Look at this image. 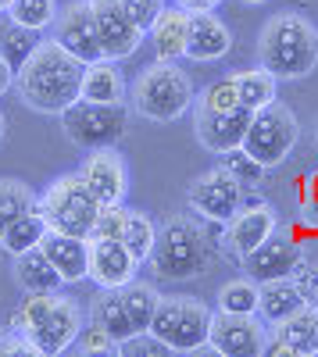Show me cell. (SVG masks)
<instances>
[{
	"label": "cell",
	"instance_id": "6da1fadb",
	"mask_svg": "<svg viewBox=\"0 0 318 357\" xmlns=\"http://www.w3.org/2000/svg\"><path fill=\"white\" fill-rule=\"evenodd\" d=\"M82 68L86 65L79 57H72L54 36H47L29 54V61L15 72L18 100L40 114H61L68 104L79 100Z\"/></svg>",
	"mask_w": 318,
	"mask_h": 357
},
{
	"label": "cell",
	"instance_id": "7a4b0ae2",
	"mask_svg": "<svg viewBox=\"0 0 318 357\" xmlns=\"http://www.w3.org/2000/svg\"><path fill=\"white\" fill-rule=\"evenodd\" d=\"M82 325V304L68 293H25L8 318V329L18 333L40 357H57L72 350Z\"/></svg>",
	"mask_w": 318,
	"mask_h": 357
},
{
	"label": "cell",
	"instance_id": "3957f363",
	"mask_svg": "<svg viewBox=\"0 0 318 357\" xmlns=\"http://www.w3.org/2000/svg\"><path fill=\"white\" fill-rule=\"evenodd\" d=\"M257 65L279 82H297L318 68V29L301 11H279L257 36Z\"/></svg>",
	"mask_w": 318,
	"mask_h": 357
},
{
	"label": "cell",
	"instance_id": "277c9868",
	"mask_svg": "<svg viewBox=\"0 0 318 357\" xmlns=\"http://www.w3.org/2000/svg\"><path fill=\"white\" fill-rule=\"evenodd\" d=\"M151 272L168 282H190L208 264V232L190 215H168L158 225V240L151 250Z\"/></svg>",
	"mask_w": 318,
	"mask_h": 357
},
{
	"label": "cell",
	"instance_id": "5b68a950",
	"mask_svg": "<svg viewBox=\"0 0 318 357\" xmlns=\"http://www.w3.org/2000/svg\"><path fill=\"white\" fill-rule=\"evenodd\" d=\"M129 100L132 111L147 122H176L193 107L197 89L193 79L179 68V61H154L129 86Z\"/></svg>",
	"mask_w": 318,
	"mask_h": 357
},
{
	"label": "cell",
	"instance_id": "8992f818",
	"mask_svg": "<svg viewBox=\"0 0 318 357\" xmlns=\"http://www.w3.org/2000/svg\"><path fill=\"white\" fill-rule=\"evenodd\" d=\"M36 211L43 215L50 232H68V236L90 240L93 222L100 215V204L90 190H86L79 172H65L36 197Z\"/></svg>",
	"mask_w": 318,
	"mask_h": 357
},
{
	"label": "cell",
	"instance_id": "52a82bcc",
	"mask_svg": "<svg viewBox=\"0 0 318 357\" xmlns=\"http://www.w3.org/2000/svg\"><path fill=\"white\" fill-rule=\"evenodd\" d=\"M208 329H211V307L190 293H172L158 301L151 333L172 350V354H193L208 347Z\"/></svg>",
	"mask_w": 318,
	"mask_h": 357
},
{
	"label": "cell",
	"instance_id": "ba28073f",
	"mask_svg": "<svg viewBox=\"0 0 318 357\" xmlns=\"http://www.w3.org/2000/svg\"><path fill=\"white\" fill-rule=\"evenodd\" d=\"M65 136L79 151H97V146H114L129 129V107L126 104H93V100H75L57 114Z\"/></svg>",
	"mask_w": 318,
	"mask_h": 357
},
{
	"label": "cell",
	"instance_id": "9c48e42d",
	"mask_svg": "<svg viewBox=\"0 0 318 357\" xmlns=\"http://www.w3.org/2000/svg\"><path fill=\"white\" fill-rule=\"evenodd\" d=\"M297 139H301V122H297L294 107L272 100L268 107L254 111L250 129H247V136H243V151H247L257 165L275 168V165H282L286 158L294 154Z\"/></svg>",
	"mask_w": 318,
	"mask_h": 357
},
{
	"label": "cell",
	"instance_id": "30bf717a",
	"mask_svg": "<svg viewBox=\"0 0 318 357\" xmlns=\"http://www.w3.org/2000/svg\"><path fill=\"white\" fill-rule=\"evenodd\" d=\"M186 204L190 211L208 222V225H225L229 218H233L240 207H243V186L233 178V172H229L225 165L197 175L190 190H186Z\"/></svg>",
	"mask_w": 318,
	"mask_h": 357
},
{
	"label": "cell",
	"instance_id": "8fae6325",
	"mask_svg": "<svg viewBox=\"0 0 318 357\" xmlns=\"http://www.w3.org/2000/svg\"><path fill=\"white\" fill-rule=\"evenodd\" d=\"M268 343V325L257 314H225L211 311L208 350L222 357H262Z\"/></svg>",
	"mask_w": 318,
	"mask_h": 357
},
{
	"label": "cell",
	"instance_id": "7c38bea8",
	"mask_svg": "<svg viewBox=\"0 0 318 357\" xmlns=\"http://www.w3.org/2000/svg\"><path fill=\"white\" fill-rule=\"evenodd\" d=\"M79 178L86 183L97 197L100 207L107 204H126V193H129V168L122 161V154L114 151V146H97V151H86L82 165L75 168Z\"/></svg>",
	"mask_w": 318,
	"mask_h": 357
},
{
	"label": "cell",
	"instance_id": "4fadbf2b",
	"mask_svg": "<svg viewBox=\"0 0 318 357\" xmlns=\"http://www.w3.org/2000/svg\"><path fill=\"white\" fill-rule=\"evenodd\" d=\"M90 11H93V29H97V40H100V54L107 61H126L132 57L143 43V33L132 25V18L126 15V8L119 0H90Z\"/></svg>",
	"mask_w": 318,
	"mask_h": 357
},
{
	"label": "cell",
	"instance_id": "5bb4252c",
	"mask_svg": "<svg viewBox=\"0 0 318 357\" xmlns=\"http://www.w3.org/2000/svg\"><path fill=\"white\" fill-rule=\"evenodd\" d=\"M250 118L254 111H247L243 104L233 107V111H197L193 107V132H197V143L204 146L208 154H229L243 146V136L250 129Z\"/></svg>",
	"mask_w": 318,
	"mask_h": 357
},
{
	"label": "cell",
	"instance_id": "9a60e30c",
	"mask_svg": "<svg viewBox=\"0 0 318 357\" xmlns=\"http://www.w3.org/2000/svg\"><path fill=\"white\" fill-rule=\"evenodd\" d=\"M54 40L61 43L72 57H79L82 65L100 61V40H97V29H93V11H90V0H72L57 11L54 18Z\"/></svg>",
	"mask_w": 318,
	"mask_h": 357
},
{
	"label": "cell",
	"instance_id": "2e32d148",
	"mask_svg": "<svg viewBox=\"0 0 318 357\" xmlns=\"http://www.w3.org/2000/svg\"><path fill=\"white\" fill-rule=\"evenodd\" d=\"M275 229H279L275 207L265 204V200H257V204L240 207V211L222 225V240H225V250H233L243 261L247 254H254L257 247H262Z\"/></svg>",
	"mask_w": 318,
	"mask_h": 357
},
{
	"label": "cell",
	"instance_id": "e0dca14e",
	"mask_svg": "<svg viewBox=\"0 0 318 357\" xmlns=\"http://www.w3.org/2000/svg\"><path fill=\"white\" fill-rule=\"evenodd\" d=\"M265 354H272V357H318V307L308 301L290 318L272 325Z\"/></svg>",
	"mask_w": 318,
	"mask_h": 357
},
{
	"label": "cell",
	"instance_id": "ac0fdd59",
	"mask_svg": "<svg viewBox=\"0 0 318 357\" xmlns=\"http://www.w3.org/2000/svg\"><path fill=\"white\" fill-rule=\"evenodd\" d=\"M304 257V247L294 240L290 232L275 229L268 240L257 247L254 254L243 257V272L254 279V282H268V279H290L297 261Z\"/></svg>",
	"mask_w": 318,
	"mask_h": 357
},
{
	"label": "cell",
	"instance_id": "d6986e66",
	"mask_svg": "<svg viewBox=\"0 0 318 357\" xmlns=\"http://www.w3.org/2000/svg\"><path fill=\"white\" fill-rule=\"evenodd\" d=\"M90 243V268H86V279L97 282L100 289H122L126 282L136 279L139 261L129 254V247L122 240H86Z\"/></svg>",
	"mask_w": 318,
	"mask_h": 357
},
{
	"label": "cell",
	"instance_id": "ffe728a7",
	"mask_svg": "<svg viewBox=\"0 0 318 357\" xmlns=\"http://www.w3.org/2000/svg\"><path fill=\"white\" fill-rule=\"evenodd\" d=\"M233 50V33L215 11H193L186 33V57L197 65H211Z\"/></svg>",
	"mask_w": 318,
	"mask_h": 357
},
{
	"label": "cell",
	"instance_id": "44dd1931",
	"mask_svg": "<svg viewBox=\"0 0 318 357\" xmlns=\"http://www.w3.org/2000/svg\"><path fill=\"white\" fill-rule=\"evenodd\" d=\"M40 250L50 257V264L57 268L65 286L82 282L86 279V268H90V243L82 236H68V232H50L40 240Z\"/></svg>",
	"mask_w": 318,
	"mask_h": 357
},
{
	"label": "cell",
	"instance_id": "7402d4cb",
	"mask_svg": "<svg viewBox=\"0 0 318 357\" xmlns=\"http://www.w3.org/2000/svg\"><path fill=\"white\" fill-rule=\"evenodd\" d=\"M79 97L82 100H93V104H126L129 100V82L119 68V61H90L82 68V86H79Z\"/></svg>",
	"mask_w": 318,
	"mask_h": 357
},
{
	"label": "cell",
	"instance_id": "603a6c76",
	"mask_svg": "<svg viewBox=\"0 0 318 357\" xmlns=\"http://www.w3.org/2000/svg\"><path fill=\"white\" fill-rule=\"evenodd\" d=\"M308 304V293L294 282V279H268L257 282V318H262L268 329L279 325L282 318H290L297 307Z\"/></svg>",
	"mask_w": 318,
	"mask_h": 357
},
{
	"label": "cell",
	"instance_id": "cb8c5ba5",
	"mask_svg": "<svg viewBox=\"0 0 318 357\" xmlns=\"http://www.w3.org/2000/svg\"><path fill=\"white\" fill-rule=\"evenodd\" d=\"M186 33H190V11H183L176 4L165 8L158 15V22L147 29L158 61H179V57H186Z\"/></svg>",
	"mask_w": 318,
	"mask_h": 357
},
{
	"label": "cell",
	"instance_id": "d4e9b609",
	"mask_svg": "<svg viewBox=\"0 0 318 357\" xmlns=\"http://www.w3.org/2000/svg\"><path fill=\"white\" fill-rule=\"evenodd\" d=\"M15 282L22 286V293H57L65 282L57 275V268L50 264V257L33 247L15 257Z\"/></svg>",
	"mask_w": 318,
	"mask_h": 357
},
{
	"label": "cell",
	"instance_id": "484cf974",
	"mask_svg": "<svg viewBox=\"0 0 318 357\" xmlns=\"http://www.w3.org/2000/svg\"><path fill=\"white\" fill-rule=\"evenodd\" d=\"M90 321L100 325L104 333H111L119 343L136 333L132 321H129V311L122 304V289H100L93 301H90Z\"/></svg>",
	"mask_w": 318,
	"mask_h": 357
},
{
	"label": "cell",
	"instance_id": "4316f807",
	"mask_svg": "<svg viewBox=\"0 0 318 357\" xmlns=\"http://www.w3.org/2000/svg\"><path fill=\"white\" fill-rule=\"evenodd\" d=\"M233 82H236L240 104H243L247 111L268 107V104L275 100V93H279V79H275L268 68H262V65H257V68H247V72H236Z\"/></svg>",
	"mask_w": 318,
	"mask_h": 357
},
{
	"label": "cell",
	"instance_id": "83f0119b",
	"mask_svg": "<svg viewBox=\"0 0 318 357\" xmlns=\"http://www.w3.org/2000/svg\"><path fill=\"white\" fill-rule=\"evenodd\" d=\"M158 301H161V293H158L154 282L132 279V282L122 286V304H126V311H129V321H132L136 333H147V329H151L154 311H158Z\"/></svg>",
	"mask_w": 318,
	"mask_h": 357
},
{
	"label": "cell",
	"instance_id": "f1b7e54d",
	"mask_svg": "<svg viewBox=\"0 0 318 357\" xmlns=\"http://www.w3.org/2000/svg\"><path fill=\"white\" fill-rule=\"evenodd\" d=\"M40 40H43L40 33H33V29L18 25V22L8 18V15H0V57H4V61H8L15 72L29 61V54L36 50Z\"/></svg>",
	"mask_w": 318,
	"mask_h": 357
},
{
	"label": "cell",
	"instance_id": "f546056e",
	"mask_svg": "<svg viewBox=\"0 0 318 357\" xmlns=\"http://www.w3.org/2000/svg\"><path fill=\"white\" fill-rule=\"evenodd\" d=\"M43 236H47V222H43V215H40V211H29V215L15 218L4 232H0V247H4L11 257H18V254H25V250L40 247Z\"/></svg>",
	"mask_w": 318,
	"mask_h": 357
},
{
	"label": "cell",
	"instance_id": "4dcf8cb0",
	"mask_svg": "<svg viewBox=\"0 0 318 357\" xmlns=\"http://www.w3.org/2000/svg\"><path fill=\"white\" fill-rule=\"evenodd\" d=\"M36 197L33 186L22 183V178H0V232H4L15 218L36 211Z\"/></svg>",
	"mask_w": 318,
	"mask_h": 357
},
{
	"label": "cell",
	"instance_id": "1f68e13d",
	"mask_svg": "<svg viewBox=\"0 0 318 357\" xmlns=\"http://www.w3.org/2000/svg\"><path fill=\"white\" fill-rule=\"evenodd\" d=\"M215 311H225V314H257V282L250 275L229 279L218 289V296H215Z\"/></svg>",
	"mask_w": 318,
	"mask_h": 357
},
{
	"label": "cell",
	"instance_id": "d6a6232c",
	"mask_svg": "<svg viewBox=\"0 0 318 357\" xmlns=\"http://www.w3.org/2000/svg\"><path fill=\"white\" fill-rule=\"evenodd\" d=\"M154 240H158V222H154L147 211H129V222H126V232H122V243L129 247V254H132L139 264L151 261Z\"/></svg>",
	"mask_w": 318,
	"mask_h": 357
},
{
	"label": "cell",
	"instance_id": "836d02e7",
	"mask_svg": "<svg viewBox=\"0 0 318 357\" xmlns=\"http://www.w3.org/2000/svg\"><path fill=\"white\" fill-rule=\"evenodd\" d=\"M8 18H15L25 29H33V33H47L57 18V0H11Z\"/></svg>",
	"mask_w": 318,
	"mask_h": 357
},
{
	"label": "cell",
	"instance_id": "e575fe53",
	"mask_svg": "<svg viewBox=\"0 0 318 357\" xmlns=\"http://www.w3.org/2000/svg\"><path fill=\"white\" fill-rule=\"evenodd\" d=\"M193 107L197 111H233V107H240V93H236L233 75L208 82L204 89H200V97L193 100Z\"/></svg>",
	"mask_w": 318,
	"mask_h": 357
},
{
	"label": "cell",
	"instance_id": "d590c367",
	"mask_svg": "<svg viewBox=\"0 0 318 357\" xmlns=\"http://www.w3.org/2000/svg\"><path fill=\"white\" fill-rule=\"evenodd\" d=\"M222 165L233 172V178H236L243 190H247V186H262V178H265V172H268L265 165H257V161L243 151V146H236V151L222 154Z\"/></svg>",
	"mask_w": 318,
	"mask_h": 357
},
{
	"label": "cell",
	"instance_id": "8d00e7d4",
	"mask_svg": "<svg viewBox=\"0 0 318 357\" xmlns=\"http://www.w3.org/2000/svg\"><path fill=\"white\" fill-rule=\"evenodd\" d=\"M129 211L132 207L126 204H107L100 207V215L93 222V240H122V232H126V222H129Z\"/></svg>",
	"mask_w": 318,
	"mask_h": 357
},
{
	"label": "cell",
	"instance_id": "74e56055",
	"mask_svg": "<svg viewBox=\"0 0 318 357\" xmlns=\"http://www.w3.org/2000/svg\"><path fill=\"white\" fill-rule=\"evenodd\" d=\"M75 350L82 357H93V354H119V340H114L111 333H104L100 325H82L79 336H75Z\"/></svg>",
	"mask_w": 318,
	"mask_h": 357
},
{
	"label": "cell",
	"instance_id": "f35d334b",
	"mask_svg": "<svg viewBox=\"0 0 318 357\" xmlns=\"http://www.w3.org/2000/svg\"><path fill=\"white\" fill-rule=\"evenodd\" d=\"M119 354H126V357H168L172 350L147 329V333H132L129 340H122L119 343Z\"/></svg>",
	"mask_w": 318,
	"mask_h": 357
},
{
	"label": "cell",
	"instance_id": "ab89813d",
	"mask_svg": "<svg viewBox=\"0 0 318 357\" xmlns=\"http://www.w3.org/2000/svg\"><path fill=\"white\" fill-rule=\"evenodd\" d=\"M119 4L126 8V15L132 18V25L139 29L143 36H147V29L158 22V15L168 8V0H119Z\"/></svg>",
	"mask_w": 318,
	"mask_h": 357
},
{
	"label": "cell",
	"instance_id": "60d3db41",
	"mask_svg": "<svg viewBox=\"0 0 318 357\" xmlns=\"http://www.w3.org/2000/svg\"><path fill=\"white\" fill-rule=\"evenodd\" d=\"M11 354H36L33 347H29L18 333L11 329H0V357H11Z\"/></svg>",
	"mask_w": 318,
	"mask_h": 357
},
{
	"label": "cell",
	"instance_id": "b9f144b4",
	"mask_svg": "<svg viewBox=\"0 0 318 357\" xmlns=\"http://www.w3.org/2000/svg\"><path fill=\"white\" fill-rule=\"evenodd\" d=\"M172 4H176V8H183V11H215L218 4H222V0H172Z\"/></svg>",
	"mask_w": 318,
	"mask_h": 357
},
{
	"label": "cell",
	"instance_id": "7bdbcfd3",
	"mask_svg": "<svg viewBox=\"0 0 318 357\" xmlns=\"http://www.w3.org/2000/svg\"><path fill=\"white\" fill-rule=\"evenodd\" d=\"M11 86H15V68L4 61V57H0V97H4Z\"/></svg>",
	"mask_w": 318,
	"mask_h": 357
},
{
	"label": "cell",
	"instance_id": "ee69618b",
	"mask_svg": "<svg viewBox=\"0 0 318 357\" xmlns=\"http://www.w3.org/2000/svg\"><path fill=\"white\" fill-rule=\"evenodd\" d=\"M4 132H8V118H4V111H0V143H4Z\"/></svg>",
	"mask_w": 318,
	"mask_h": 357
},
{
	"label": "cell",
	"instance_id": "f6af8a7d",
	"mask_svg": "<svg viewBox=\"0 0 318 357\" xmlns=\"http://www.w3.org/2000/svg\"><path fill=\"white\" fill-rule=\"evenodd\" d=\"M308 301H311V304L318 307V282H315V289H311V296H308Z\"/></svg>",
	"mask_w": 318,
	"mask_h": 357
},
{
	"label": "cell",
	"instance_id": "bcb514c9",
	"mask_svg": "<svg viewBox=\"0 0 318 357\" xmlns=\"http://www.w3.org/2000/svg\"><path fill=\"white\" fill-rule=\"evenodd\" d=\"M8 8H11V0H0V15H8Z\"/></svg>",
	"mask_w": 318,
	"mask_h": 357
},
{
	"label": "cell",
	"instance_id": "7dc6e473",
	"mask_svg": "<svg viewBox=\"0 0 318 357\" xmlns=\"http://www.w3.org/2000/svg\"><path fill=\"white\" fill-rule=\"evenodd\" d=\"M240 4H268V0H240Z\"/></svg>",
	"mask_w": 318,
	"mask_h": 357
},
{
	"label": "cell",
	"instance_id": "c3c4849f",
	"mask_svg": "<svg viewBox=\"0 0 318 357\" xmlns=\"http://www.w3.org/2000/svg\"><path fill=\"white\" fill-rule=\"evenodd\" d=\"M315 146H318V126H315Z\"/></svg>",
	"mask_w": 318,
	"mask_h": 357
}]
</instances>
